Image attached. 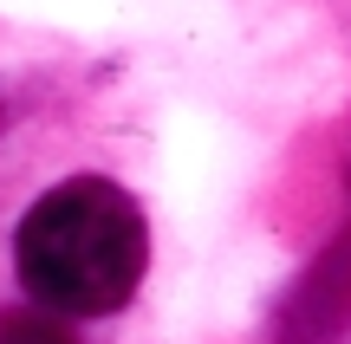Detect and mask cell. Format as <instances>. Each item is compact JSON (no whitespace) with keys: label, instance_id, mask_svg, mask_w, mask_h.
<instances>
[{"label":"cell","instance_id":"obj_3","mask_svg":"<svg viewBox=\"0 0 351 344\" xmlns=\"http://www.w3.org/2000/svg\"><path fill=\"white\" fill-rule=\"evenodd\" d=\"M0 344H72L46 312H26V319H7L0 325Z\"/></svg>","mask_w":351,"mask_h":344},{"label":"cell","instance_id":"obj_2","mask_svg":"<svg viewBox=\"0 0 351 344\" xmlns=\"http://www.w3.org/2000/svg\"><path fill=\"white\" fill-rule=\"evenodd\" d=\"M351 338V234L326 247L274 319V344H345Z\"/></svg>","mask_w":351,"mask_h":344},{"label":"cell","instance_id":"obj_1","mask_svg":"<svg viewBox=\"0 0 351 344\" xmlns=\"http://www.w3.org/2000/svg\"><path fill=\"white\" fill-rule=\"evenodd\" d=\"M13 260H20L26 299L46 306L52 319H104L130 306L143 260H150V234L117 182L72 176L26 208L13 234Z\"/></svg>","mask_w":351,"mask_h":344}]
</instances>
